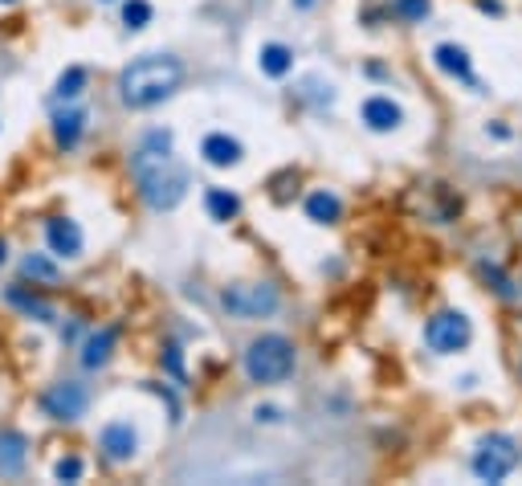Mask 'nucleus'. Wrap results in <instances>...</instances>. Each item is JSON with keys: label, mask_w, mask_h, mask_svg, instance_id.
Instances as JSON below:
<instances>
[{"label": "nucleus", "mask_w": 522, "mask_h": 486, "mask_svg": "<svg viewBox=\"0 0 522 486\" xmlns=\"http://www.w3.org/2000/svg\"><path fill=\"white\" fill-rule=\"evenodd\" d=\"M179 83H184V66H179L176 58H168V53H147V58L130 62V66L122 70L119 94L127 107L147 111V107H160L163 99H171V94L179 91Z\"/></svg>", "instance_id": "nucleus-2"}, {"label": "nucleus", "mask_w": 522, "mask_h": 486, "mask_svg": "<svg viewBox=\"0 0 522 486\" xmlns=\"http://www.w3.org/2000/svg\"><path fill=\"white\" fill-rule=\"evenodd\" d=\"M200 156L208 160L212 168H237L241 164V143L233 140V135H225V131H212V135H204V143H200Z\"/></svg>", "instance_id": "nucleus-11"}, {"label": "nucleus", "mask_w": 522, "mask_h": 486, "mask_svg": "<svg viewBox=\"0 0 522 486\" xmlns=\"http://www.w3.org/2000/svg\"><path fill=\"white\" fill-rule=\"evenodd\" d=\"M122 21H127V29H147L151 25V5L147 0H127L122 5Z\"/></svg>", "instance_id": "nucleus-22"}, {"label": "nucleus", "mask_w": 522, "mask_h": 486, "mask_svg": "<svg viewBox=\"0 0 522 486\" xmlns=\"http://www.w3.org/2000/svg\"><path fill=\"white\" fill-rule=\"evenodd\" d=\"M220 306L237 319H266L277 311V290L269 282H233L220 290Z\"/></svg>", "instance_id": "nucleus-4"}, {"label": "nucleus", "mask_w": 522, "mask_h": 486, "mask_svg": "<svg viewBox=\"0 0 522 486\" xmlns=\"http://www.w3.org/2000/svg\"><path fill=\"white\" fill-rule=\"evenodd\" d=\"M432 62H437V70H440V74H449V78H461V83L478 86V78H473V66H469V53H465V45L440 42L437 50H432Z\"/></svg>", "instance_id": "nucleus-10"}, {"label": "nucleus", "mask_w": 522, "mask_h": 486, "mask_svg": "<svg viewBox=\"0 0 522 486\" xmlns=\"http://www.w3.org/2000/svg\"><path fill=\"white\" fill-rule=\"evenodd\" d=\"M8 262V246H5V238H0V266Z\"/></svg>", "instance_id": "nucleus-28"}, {"label": "nucleus", "mask_w": 522, "mask_h": 486, "mask_svg": "<svg viewBox=\"0 0 522 486\" xmlns=\"http://www.w3.org/2000/svg\"><path fill=\"white\" fill-rule=\"evenodd\" d=\"M392 13H396L400 21H424L432 13V0H396Z\"/></svg>", "instance_id": "nucleus-23"}, {"label": "nucleus", "mask_w": 522, "mask_h": 486, "mask_svg": "<svg viewBox=\"0 0 522 486\" xmlns=\"http://www.w3.org/2000/svg\"><path fill=\"white\" fill-rule=\"evenodd\" d=\"M518 442H514L510 433H489L486 442L473 450V474L481 478V482H502L506 474H514V466H518Z\"/></svg>", "instance_id": "nucleus-5"}, {"label": "nucleus", "mask_w": 522, "mask_h": 486, "mask_svg": "<svg viewBox=\"0 0 522 486\" xmlns=\"http://www.w3.org/2000/svg\"><path fill=\"white\" fill-rule=\"evenodd\" d=\"M257 66H261V74H269V78H285L294 70V50H290V45H282V42L261 45Z\"/></svg>", "instance_id": "nucleus-14"}, {"label": "nucleus", "mask_w": 522, "mask_h": 486, "mask_svg": "<svg viewBox=\"0 0 522 486\" xmlns=\"http://www.w3.org/2000/svg\"><path fill=\"white\" fill-rule=\"evenodd\" d=\"M45 241H49V249L62 254V258L82 254V229H78V221H70V217H53V221H45Z\"/></svg>", "instance_id": "nucleus-9"}, {"label": "nucleus", "mask_w": 522, "mask_h": 486, "mask_svg": "<svg viewBox=\"0 0 522 486\" xmlns=\"http://www.w3.org/2000/svg\"><path fill=\"white\" fill-rule=\"evenodd\" d=\"M114 339H119V331H114V327L94 331V335L86 339V347H82V364H86V368H102V364L111 360V347H114Z\"/></svg>", "instance_id": "nucleus-15"}, {"label": "nucleus", "mask_w": 522, "mask_h": 486, "mask_svg": "<svg viewBox=\"0 0 522 486\" xmlns=\"http://www.w3.org/2000/svg\"><path fill=\"white\" fill-rule=\"evenodd\" d=\"M204 209H208L212 221H233V217L241 213V200H237V192H228V189H208Z\"/></svg>", "instance_id": "nucleus-18"}, {"label": "nucleus", "mask_w": 522, "mask_h": 486, "mask_svg": "<svg viewBox=\"0 0 522 486\" xmlns=\"http://www.w3.org/2000/svg\"><path fill=\"white\" fill-rule=\"evenodd\" d=\"M253 417H257V421H282V413H277L274 404H266V409H257Z\"/></svg>", "instance_id": "nucleus-26"}, {"label": "nucleus", "mask_w": 522, "mask_h": 486, "mask_svg": "<svg viewBox=\"0 0 522 486\" xmlns=\"http://www.w3.org/2000/svg\"><path fill=\"white\" fill-rule=\"evenodd\" d=\"M90 396L82 384H73V380H62V384H49L45 396H41V409H45V417L53 421H78L82 413H86Z\"/></svg>", "instance_id": "nucleus-7"}, {"label": "nucleus", "mask_w": 522, "mask_h": 486, "mask_svg": "<svg viewBox=\"0 0 522 486\" xmlns=\"http://www.w3.org/2000/svg\"><path fill=\"white\" fill-rule=\"evenodd\" d=\"M294 9H314V0H294Z\"/></svg>", "instance_id": "nucleus-27"}, {"label": "nucleus", "mask_w": 522, "mask_h": 486, "mask_svg": "<svg viewBox=\"0 0 522 486\" xmlns=\"http://www.w3.org/2000/svg\"><path fill=\"white\" fill-rule=\"evenodd\" d=\"M82 127H86V111H57L53 115V140L62 148H73L82 140Z\"/></svg>", "instance_id": "nucleus-16"}, {"label": "nucleus", "mask_w": 522, "mask_h": 486, "mask_svg": "<svg viewBox=\"0 0 522 486\" xmlns=\"http://www.w3.org/2000/svg\"><path fill=\"white\" fill-rule=\"evenodd\" d=\"M8 303H13V306H21L24 315H37L41 323H53V306H49V303H41V298H37V295H29V290H24V287H8Z\"/></svg>", "instance_id": "nucleus-19"}, {"label": "nucleus", "mask_w": 522, "mask_h": 486, "mask_svg": "<svg viewBox=\"0 0 522 486\" xmlns=\"http://www.w3.org/2000/svg\"><path fill=\"white\" fill-rule=\"evenodd\" d=\"M21 270H24V278H37V282H57V266L49 262V258H41V254H29L21 262Z\"/></svg>", "instance_id": "nucleus-21"}, {"label": "nucleus", "mask_w": 522, "mask_h": 486, "mask_svg": "<svg viewBox=\"0 0 522 486\" xmlns=\"http://www.w3.org/2000/svg\"><path fill=\"white\" fill-rule=\"evenodd\" d=\"M98 445L106 450L111 462H130L135 450H139V437H135V429H130L127 421H111V425L102 429V437H98Z\"/></svg>", "instance_id": "nucleus-8"}, {"label": "nucleus", "mask_w": 522, "mask_h": 486, "mask_svg": "<svg viewBox=\"0 0 522 486\" xmlns=\"http://www.w3.org/2000/svg\"><path fill=\"white\" fill-rule=\"evenodd\" d=\"M24 462H29V442H24V433H16V429H0V474H21Z\"/></svg>", "instance_id": "nucleus-13"}, {"label": "nucleus", "mask_w": 522, "mask_h": 486, "mask_svg": "<svg viewBox=\"0 0 522 486\" xmlns=\"http://www.w3.org/2000/svg\"><path fill=\"white\" fill-rule=\"evenodd\" d=\"M473 339V323L465 319L461 311H440L429 319V327H424V344L432 347V352L440 355H453V352H465Z\"/></svg>", "instance_id": "nucleus-6"}, {"label": "nucleus", "mask_w": 522, "mask_h": 486, "mask_svg": "<svg viewBox=\"0 0 522 486\" xmlns=\"http://www.w3.org/2000/svg\"><path fill=\"white\" fill-rule=\"evenodd\" d=\"M130 176L151 209H176L188 192V172L171 156V131H147L130 156Z\"/></svg>", "instance_id": "nucleus-1"}, {"label": "nucleus", "mask_w": 522, "mask_h": 486, "mask_svg": "<svg viewBox=\"0 0 522 486\" xmlns=\"http://www.w3.org/2000/svg\"><path fill=\"white\" fill-rule=\"evenodd\" d=\"M363 123L372 127V131H396L400 123H404V111L396 107L392 99H383V94H372V99L363 102Z\"/></svg>", "instance_id": "nucleus-12"}, {"label": "nucleus", "mask_w": 522, "mask_h": 486, "mask_svg": "<svg viewBox=\"0 0 522 486\" xmlns=\"http://www.w3.org/2000/svg\"><path fill=\"white\" fill-rule=\"evenodd\" d=\"M82 474H86V462H82V458H73V453H70V458H57V466H53L57 482H78Z\"/></svg>", "instance_id": "nucleus-24"}, {"label": "nucleus", "mask_w": 522, "mask_h": 486, "mask_svg": "<svg viewBox=\"0 0 522 486\" xmlns=\"http://www.w3.org/2000/svg\"><path fill=\"white\" fill-rule=\"evenodd\" d=\"M0 5H13V0H0Z\"/></svg>", "instance_id": "nucleus-29"}, {"label": "nucleus", "mask_w": 522, "mask_h": 486, "mask_svg": "<svg viewBox=\"0 0 522 486\" xmlns=\"http://www.w3.org/2000/svg\"><path fill=\"white\" fill-rule=\"evenodd\" d=\"M294 372V344L285 335H261L245 352V376L253 384H277Z\"/></svg>", "instance_id": "nucleus-3"}, {"label": "nucleus", "mask_w": 522, "mask_h": 486, "mask_svg": "<svg viewBox=\"0 0 522 486\" xmlns=\"http://www.w3.org/2000/svg\"><path fill=\"white\" fill-rule=\"evenodd\" d=\"M163 364H168V372H171L176 380H184V360H179V347H176V344L163 347Z\"/></svg>", "instance_id": "nucleus-25"}, {"label": "nucleus", "mask_w": 522, "mask_h": 486, "mask_svg": "<svg viewBox=\"0 0 522 486\" xmlns=\"http://www.w3.org/2000/svg\"><path fill=\"white\" fill-rule=\"evenodd\" d=\"M339 213H343V205H339L334 192L318 189V192H310V197H306V217H310V221L331 225V221H339Z\"/></svg>", "instance_id": "nucleus-17"}, {"label": "nucleus", "mask_w": 522, "mask_h": 486, "mask_svg": "<svg viewBox=\"0 0 522 486\" xmlns=\"http://www.w3.org/2000/svg\"><path fill=\"white\" fill-rule=\"evenodd\" d=\"M82 86H86V70H82V66H70V70H65V74L62 78H57V99H78V94H82Z\"/></svg>", "instance_id": "nucleus-20"}]
</instances>
